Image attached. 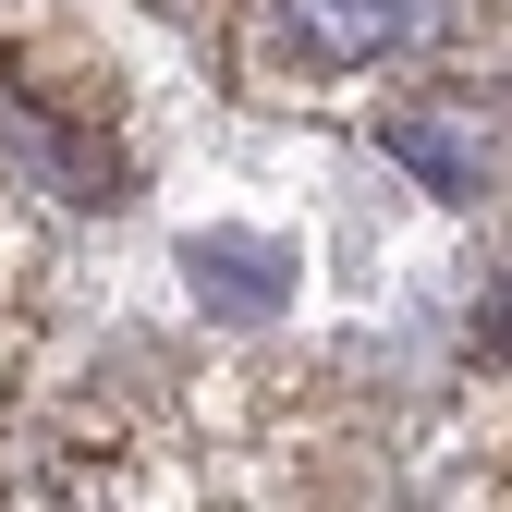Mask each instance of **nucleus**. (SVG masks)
Wrapping results in <instances>:
<instances>
[{
  "instance_id": "3",
  "label": "nucleus",
  "mask_w": 512,
  "mask_h": 512,
  "mask_svg": "<svg viewBox=\"0 0 512 512\" xmlns=\"http://www.w3.org/2000/svg\"><path fill=\"white\" fill-rule=\"evenodd\" d=\"M183 269H196V281H220V305H269V293L293 281V256H281V244H232V232H208Z\"/></svg>"
},
{
  "instance_id": "1",
  "label": "nucleus",
  "mask_w": 512,
  "mask_h": 512,
  "mask_svg": "<svg viewBox=\"0 0 512 512\" xmlns=\"http://www.w3.org/2000/svg\"><path fill=\"white\" fill-rule=\"evenodd\" d=\"M378 147H391L427 196L476 208L488 183H500V98H476V86H427V98H403V110H378Z\"/></svg>"
},
{
  "instance_id": "2",
  "label": "nucleus",
  "mask_w": 512,
  "mask_h": 512,
  "mask_svg": "<svg viewBox=\"0 0 512 512\" xmlns=\"http://www.w3.org/2000/svg\"><path fill=\"white\" fill-rule=\"evenodd\" d=\"M281 37H293L305 74H366L403 37V0H281Z\"/></svg>"
}]
</instances>
